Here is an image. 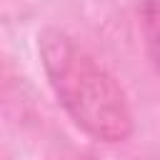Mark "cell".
I'll use <instances>...</instances> for the list:
<instances>
[{"mask_svg":"<svg viewBox=\"0 0 160 160\" xmlns=\"http://www.w3.org/2000/svg\"><path fill=\"white\" fill-rule=\"evenodd\" d=\"M48 82L70 120L98 142H122L132 135V110L118 80L68 32L48 28L38 35Z\"/></svg>","mask_w":160,"mask_h":160,"instance_id":"6da1fadb","label":"cell"}]
</instances>
